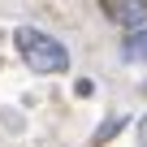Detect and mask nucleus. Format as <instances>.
I'll return each mask as SVG.
<instances>
[{
    "instance_id": "f257e3e1",
    "label": "nucleus",
    "mask_w": 147,
    "mask_h": 147,
    "mask_svg": "<svg viewBox=\"0 0 147 147\" xmlns=\"http://www.w3.org/2000/svg\"><path fill=\"white\" fill-rule=\"evenodd\" d=\"M13 48L22 56V65L30 74H43V78H52V74H69V48L52 35V30H39V26H18L13 30Z\"/></svg>"
},
{
    "instance_id": "f03ea898",
    "label": "nucleus",
    "mask_w": 147,
    "mask_h": 147,
    "mask_svg": "<svg viewBox=\"0 0 147 147\" xmlns=\"http://www.w3.org/2000/svg\"><path fill=\"white\" fill-rule=\"evenodd\" d=\"M104 13H108L117 26H125L130 35H134V30H147V0H121V5H113V0H108Z\"/></svg>"
},
{
    "instance_id": "7ed1b4c3",
    "label": "nucleus",
    "mask_w": 147,
    "mask_h": 147,
    "mask_svg": "<svg viewBox=\"0 0 147 147\" xmlns=\"http://www.w3.org/2000/svg\"><path fill=\"white\" fill-rule=\"evenodd\" d=\"M121 56L125 61H147V30H134L121 39Z\"/></svg>"
},
{
    "instance_id": "20e7f679",
    "label": "nucleus",
    "mask_w": 147,
    "mask_h": 147,
    "mask_svg": "<svg viewBox=\"0 0 147 147\" xmlns=\"http://www.w3.org/2000/svg\"><path fill=\"white\" fill-rule=\"evenodd\" d=\"M138 147H147V113L138 117Z\"/></svg>"
},
{
    "instance_id": "39448f33",
    "label": "nucleus",
    "mask_w": 147,
    "mask_h": 147,
    "mask_svg": "<svg viewBox=\"0 0 147 147\" xmlns=\"http://www.w3.org/2000/svg\"><path fill=\"white\" fill-rule=\"evenodd\" d=\"M143 87H147V82H143Z\"/></svg>"
}]
</instances>
